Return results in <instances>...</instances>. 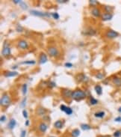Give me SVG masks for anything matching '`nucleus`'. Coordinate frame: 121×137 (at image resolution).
Returning <instances> with one entry per match:
<instances>
[{
  "mask_svg": "<svg viewBox=\"0 0 121 137\" xmlns=\"http://www.w3.org/2000/svg\"><path fill=\"white\" fill-rule=\"evenodd\" d=\"M85 97H86L85 92L81 89H76V90L73 91L72 92V95H71V98L76 100H82V99L85 98Z\"/></svg>",
  "mask_w": 121,
  "mask_h": 137,
  "instance_id": "nucleus-1",
  "label": "nucleus"
},
{
  "mask_svg": "<svg viewBox=\"0 0 121 137\" xmlns=\"http://www.w3.org/2000/svg\"><path fill=\"white\" fill-rule=\"evenodd\" d=\"M10 97L7 94H3L1 100H0V104H1V105L2 106H8L10 105Z\"/></svg>",
  "mask_w": 121,
  "mask_h": 137,
  "instance_id": "nucleus-2",
  "label": "nucleus"
},
{
  "mask_svg": "<svg viewBox=\"0 0 121 137\" xmlns=\"http://www.w3.org/2000/svg\"><path fill=\"white\" fill-rule=\"evenodd\" d=\"M47 53L49 56L51 57H56L58 55L59 52L58 49L55 47H49L47 48Z\"/></svg>",
  "mask_w": 121,
  "mask_h": 137,
  "instance_id": "nucleus-3",
  "label": "nucleus"
},
{
  "mask_svg": "<svg viewBox=\"0 0 121 137\" xmlns=\"http://www.w3.org/2000/svg\"><path fill=\"white\" fill-rule=\"evenodd\" d=\"M106 37L110 39H113L115 38H117L119 36V33L113 29H109L106 32Z\"/></svg>",
  "mask_w": 121,
  "mask_h": 137,
  "instance_id": "nucleus-4",
  "label": "nucleus"
},
{
  "mask_svg": "<svg viewBox=\"0 0 121 137\" xmlns=\"http://www.w3.org/2000/svg\"><path fill=\"white\" fill-rule=\"evenodd\" d=\"M30 14L36 16H40V17H43V16H49L50 15H49V14L47 13H43V12H40V11H38L36 10H31L30 11Z\"/></svg>",
  "mask_w": 121,
  "mask_h": 137,
  "instance_id": "nucleus-5",
  "label": "nucleus"
},
{
  "mask_svg": "<svg viewBox=\"0 0 121 137\" xmlns=\"http://www.w3.org/2000/svg\"><path fill=\"white\" fill-rule=\"evenodd\" d=\"M2 53L3 55L5 56H8L10 54V48L9 47V46L8 44L5 43L4 46H3V49L2 51Z\"/></svg>",
  "mask_w": 121,
  "mask_h": 137,
  "instance_id": "nucleus-6",
  "label": "nucleus"
},
{
  "mask_svg": "<svg viewBox=\"0 0 121 137\" xmlns=\"http://www.w3.org/2000/svg\"><path fill=\"white\" fill-rule=\"evenodd\" d=\"M60 110L63 111V112H64L66 114H67V115H72L73 110L71 109L70 107H67V106H66L65 105L62 104V105H60Z\"/></svg>",
  "mask_w": 121,
  "mask_h": 137,
  "instance_id": "nucleus-7",
  "label": "nucleus"
},
{
  "mask_svg": "<svg viewBox=\"0 0 121 137\" xmlns=\"http://www.w3.org/2000/svg\"><path fill=\"white\" fill-rule=\"evenodd\" d=\"M17 46L20 49H25L29 47L28 43H27L25 41H24V40H20V41H19L17 43Z\"/></svg>",
  "mask_w": 121,
  "mask_h": 137,
  "instance_id": "nucleus-8",
  "label": "nucleus"
},
{
  "mask_svg": "<svg viewBox=\"0 0 121 137\" xmlns=\"http://www.w3.org/2000/svg\"><path fill=\"white\" fill-rule=\"evenodd\" d=\"M112 82L114 85H116L117 87H120L121 86V78L117 77V76H114L112 77Z\"/></svg>",
  "mask_w": 121,
  "mask_h": 137,
  "instance_id": "nucleus-9",
  "label": "nucleus"
},
{
  "mask_svg": "<svg viewBox=\"0 0 121 137\" xmlns=\"http://www.w3.org/2000/svg\"><path fill=\"white\" fill-rule=\"evenodd\" d=\"M47 61V55L44 53H41L40 54V58H39V63L43 65L45 64Z\"/></svg>",
  "mask_w": 121,
  "mask_h": 137,
  "instance_id": "nucleus-10",
  "label": "nucleus"
},
{
  "mask_svg": "<svg viewBox=\"0 0 121 137\" xmlns=\"http://www.w3.org/2000/svg\"><path fill=\"white\" fill-rule=\"evenodd\" d=\"M113 18V14L109 13H104L102 15V20L103 21H109Z\"/></svg>",
  "mask_w": 121,
  "mask_h": 137,
  "instance_id": "nucleus-11",
  "label": "nucleus"
},
{
  "mask_svg": "<svg viewBox=\"0 0 121 137\" xmlns=\"http://www.w3.org/2000/svg\"><path fill=\"white\" fill-rule=\"evenodd\" d=\"M18 75V73L16 71H7L4 73V76L5 77H14Z\"/></svg>",
  "mask_w": 121,
  "mask_h": 137,
  "instance_id": "nucleus-12",
  "label": "nucleus"
},
{
  "mask_svg": "<svg viewBox=\"0 0 121 137\" xmlns=\"http://www.w3.org/2000/svg\"><path fill=\"white\" fill-rule=\"evenodd\" d=\"M91 14H92L93 16H96V17H98V16H100L101 15L100 9H99L98 8H96V7L93 8L91 10Z\"/></svg>",
  "mask_w": 121,
  "mask_h": 137,
  "instance_id": "nucleus-13",
  "label": "nucleus"
},
{
  "mask_svg": "<svg viewBox=\"0 0 121 137\" xmlns=\"http://www.w3.org/2000/svg\"><path fill=\"white\" fill-rule=\"evenodd\" d=\"M47 128H48V127L45 123H40L39 124V126H38V129H39V130L42 133H45L47 130Z\"/></svg>",
  "mask_w": 121,
  "mask_h": 137,
  "instance_id": "nucleus-14",
  "label": "nucleus"
},
{
  "mask_svg": "<svg viewBox=\"0 0 121 137\" xmlns=\"http://www.w3.org/2000/svg\"><path fill=\"white\" fill-rule=\"evenodd\" d=\"M72 92L73 91H71L70 90L67 89V88H64L62 91L63 96L65 97V98H69V97H71V95H72Z\"/></svg>",
  "mask_w": 121,
  "mask_h": 137,
  "instance_id": "nucleus-15",
  "label": "nucleus"
},
{
  "mask_svg": "<svg viewBox=\"0 0 121 137\" xmlns=\"http://www.w3.org/2000/svg\"><path fill=\"white\" fill-rule=\"evenodd\" d=\"M63 125H64V122L61 121V120H58L54 124V127L57 128V129H61L63 127Z\"/></svg>",
  "mask_w": 121,
  "mask_h": 137,
  "instance_id": "nucleus-16",
  "label": "nucleus"
},
{
  "mask_svg": "<svg viewBox=\"0 0 121 137\" xmlns=\"http://www.w3.org/2000/svg\"><path fill=\"white\" fill-rule=\"evenodd\" d=\"M94 89L98 95H101L102 94V88L100 85H96L94 87Z\"/></svg>",
  "mask_w": 121,
  "mask_h": 137,
  "instance_id": "nucleus-17",
  "label": "nucleus"
},
{
  "mask_svg": "<svg viewBox=\"0 0 121 137\" xmlns=\"http://www.w3.org/2000/svg\"><path fill=\"white\" fill-rule=\"evenodd\" d=\"M16 121L15 119H14V118L10 119V122L8 123V128L10 130H13L14 128V127L16 126Z\"/></svg>",
  "mask_w": 121,
  "mask_h": 137,
  "instance_id": "nucleus-18",
  "label": "nucleus"
},
{
  "mask_svg": "<svg viewBox=\"0 0 121 137\" xmlns=\"http://www.w3.org/2000/svg\"><path fill=\"white\" fill-rule=\"evenodd\" d=\"M70 134L72 137H79L80 135V130L79 129H75L71 132Z\"/></svg>",
  "mask_w": 121,
  "mask_h": 137,
  "instance_id": "nucleus-19",
  "label": "nucleus"
},
{
  "mask_svg": "<svg viewBox=\"0 0 121 137\" xmlns=\"http://www.w3.org/2000/svg\"><path fill=\"white\" fill-rule=\"evenodd\" d=\"M46 110L45 109H43V107H39L37 110V115H44V114L46 113Z\"/></svg>",
  "mask_w": 121,
  "mask_h": 137,
  "instance_id": "nucleus-20",
  "label": "nucleus"
},
{
  "mask_svg": "<svg viewBox=\"0 0 121 137\" xmlns=\"http://www.w3.org/2000/svg\"><path fill=\"white\" fill-rule=\"evenodd\" d=\"M76 79H78V81H79V82H83L84 80L86 81L85 79H87V77H85V75H84V74H79V75L76 77Z\"/></svg>",
  "mask_w": 121,
  "mask_h": 137,
  "instance_id": "nucleus-21",
  "label": "nucleus"
},
{
  "mask_svg": "<svg viewBox=\"0 0 121 137\" xmlns=\"http://www.w3.org/2000/svg\"><path fill=\"white\" fill-rule=\"evenodd\" d=\"M105 112H96L95 114H94V116L96 117V118H104V116H105Z\"/></svg>",
  "mask_w": 121,
  "mask_h": 137,
  "instance_id": "nucleus-22",
  "label": "nucleus"
},
{
  "mask_svg": "<svg viewBox=\"0 0 121 137\" xmlns=\"http://www.w3.org/2000/svg\"><path fill=\"white\" fill-rule=\"evenodd\" d=\"M81 128L83 130H88L91 129V127L90 126L89 124H81L80 125Z\"/></svg>",
  "mask_w": 121,
  "mask_h": 137,
  "instance_id": "nucleus-23",
  "label": "nucleus"
},
{
  "mask_svg": "<svg viewBox=\"0 0 121 137\" xmlns=\"http://www.w3.org/2000/svg\"><path fill=\"white\" fill-rule=\"evenodd\" d=\"M36 61H23L21 62V65H35Z\"/></svg>",
  "mask_w": 121,
  "mask_h": 137,
  "instance_id": "nucleus-24",
  "label": "nucleus"
},
{
  "mask_svg": "<svg viewBox=\"0 0 121 137\" xmlns=\"http://www.w3.org/2000/svg\"><path fill=\"white\" fill-rule=\"evenodd\" d=\"M104 10L106 11V13H109V14H111V12L113 11V8L111 6H108V5H106L104 7Z\"/></svg>",
  "mask_w": 121,
  "mask_h": 137,
  "instance_id": "nucleus-25",
  "label": "nucleus"
},
{
  "mask_svg": "<svg viewBox=\"0 0 121 137\" xmlns=\"http://www.w3.org/2000/svg\"><path fill=\"white\" fill-rule=\"evenodd\" d=\"M90 104L91 105H96L98 104V100L96 99H95L94 98H93V97H91L90 98Z\"/></svg>",
  "mask_w": 121,
  "mask_h": 137,
  "instance_id": "nucleus-26",
  "label": "nucleus"
},
{
  "mask_svg": "<svg viewBox=\"0 0 121 137\" xmlns=\"http://www.w3.org/2000/svg\"><path fill=\"white\" fill-rule=\"evenodd\" d=\"M22 92L24 95L26 94L27 93V84H23V86H22Z\"/></svg>",
  "mask_w": 121,
  "mask_h": 137,
  "instance_id": "nucleus-27",
  "label": "nucleus"
},
{
  "mask_svg": "<svg viewBox=\"0 0 121 137\" xmlns=\"http://www.w3.org/2000/svg\"><path fill=\"white\" fill-rule=\"evenodd\" d=\"M26 100H27V98H24L23 100L21 101V104H20V107L22 108H24L26 105Z\"/></svg>",
  "mask_w": 121,
  "mask_h": 137,
  "instance_id": "nucleus-28",
  "label": "nucleus"
},
{
  "mask_svg": "<svg viewBox=\"0 0 121 137\" xmlns=\"http://www.w3.org/2000/svg\"><path fill=\"white\" fill-rule=\"evenodd\" d=\"M114 137H120L121 136V131L120 130H117L113 133Z\"/></svg>",
  "mask_w": 121,
  "mask_h": 137,
  "instance_id": "nucleus-29",
  "label": "nucleus"
},
{
  "mask_svg": "<svg viewBox=\"0 0 121 137\" xmlns=\"http://www.w3.org/2000/svg\"><path fill=\"white\" fill-rule=\"evenodd\" d=\"M96 34V32L94 30H93V29H90L87 31V32L85 34V35H94Z\"/></svg>",
  "mask_w": 121,
  "mask_h": 137,
  "instance_id": "nucleus-30",
  "label": "nucleus"
},
{
  "mask_svg": "<svg viewBox=\"0 0 121 137\" xmlns=\"http://www.w3.org/2000/svg\"><path fill=\"white\" fill-rule=\"evenodd\" d=\"M20 5V7L23 8V10H26L27 8H28V6H27V5L24 2H22Z\"/></svg>",
  "mask_w": 121,
  "mask_h": 137,
  "instance_id": "nucleus-31",
  "label": "nucleus"
},
{
  "mask_svg": "<svg viewBox=\"0 0 121 137\" xmlns=\"http://www.w3.org/2000/svg\"><path fill=\"white\" fill-rule=\"evenodd\" d=\"M51 16H52V17H53L55 20H58V19H59V14H58V13H56V12L51 14Z\"/></svg>",
  "mask_w": 121,
  "mask_h": 137,
  "instance_id": "nucleus-32",
  "label": "nucleus"
},
{
  "mask_svg": "<svg viewBox=\"0 0 121 137\" xmlns=\"http://www.w3.org/2000/svg\"><path fill=\"white\" fill-rule=\"evenodd\" d=\"M23 30V28L20 25H17V26L16 27V31L17 32H22Z\"/></svg>",
  "mask_w": 121,
  "mask_h": 137,
  "instance_id": "nucleus-33",
  "label": "nucleus"
},
{
  "mask_svg": "<svg viewBox=\"0 0 121 137\" xmlns=\"http://www.w3.org/2000/svg\"><path fill=\"white\" fill-rule=\"evenodd\" d=\"M89 4L91 5H98L99 4V2L98 1H96V0H90L89 1Z\"/></svg>",
  "mask_w": 121,
  "mask_h": 137,
  "instance_id": "nucleus-34",
  "label": "nucleus"
},
{
  "mask_svg": "<svg viewBox=\"0 0 121 137\" xmlns=\"http://www.w3.org/2000/svg\"><path fill=\"white\" fill-rule=\"evenodd\" d=\"M96 77L97 79H103V77H104V74L102 73H97L96 75Z\"/></svg>",
  "mask_w": 121,
  "mask_h": 137,
  "instance_id": "nucleus-35",
  "label": "nucleus"
},
{
  "mask_svg": "<svg viewBox=\"0 0 121 137\" xmlns=\"http://www.w3.org/2000/svg\"><path fill=\"white\" fill-rule=\"evenodd\" d=\"M64 66H65L66 67L70 68V67H73V64L71 63V62H66V63L64 64Z\"/></svg>",
  "mask_w": 121,
  "mask_h": 137,
  "instance_id": "nucleus-36",
  "label": "nucleus"
},
{
  "mask_svg": "<svg viewBox=\"0 0 121 137\" xmlns=\"http://www.w3.org/2000/svg\"><path fill=\"white\" fill-rule=\"evenodd\" d=\"M48 86L49 88H54L55 86V83L54 82H49L48 83Z\"/></svg>",
  "mask_w": 121,
  "mask_h": 137,
  "instance_id": "nucleus-37",
  "label": "nucleus"
},
{
  "mask_svg": "<svg viewBox=\"0 0 121 137\" xmlns=\"http://www.w3.org/2000/svg\"><path fill=\"white\" fill-rule=\"evenodd\" d=\"M5 121H6V116H5V115H2L1 118H0V121L4 122Z\"/></svg>",
  "mask_w": 121,
  "mask_h": 137,
  "instance_id": "nucleus-38",
  "label": "nucleus"
},
{
  "mask_svg": "<svg viewBox=\"0 0 121 137\" xmlns=\"http://www.w3.org/2000/svg\"><path fill=\"white\" fill-rule=\"evenodd\" d=\"M25 135H26V131L24 130H22L20 137H25Z\"/></svg>",
  "mask_w": 121,
  "mask_h": 137,
  "instance_id": "nucleus-39",
  "label": "nucleus"
},
{
  "mask_svg": "<svg viewBox=\"0 0 121 137\" xmlns=\"http://www.w3.org/2000/svg\"><path fill=\"white\" fill-rule=\"evenodd\" d=\"M23 115L24 118H28V112H27L26 110H23Z\"/></svg>",
  "mask_w": 121,
  "mask_h": 137,
  "instance_id": "nucleus-40",
  "label": "nucleus"
},
{
  "mask_svg": "<svg viewBox=\"0 0 121 137\" xmlns=\"http://www.w3.org/2000/svg\"><path fill=\"white\" fill-rule=\"evenodd\" d=\"M114 121L116 122H121V116H118L117 118H116L114 119Z\"/></svg>",
  "mask_w": 121,
  "mask_h": 137,
  "instance_id": "nucleus-41",
  "label": "nucleus"
},
{
  "mask_svg": "<svg viewBox=\"0 0 121 137\" xmlns=\"http://www.w3.org/2000/svg\"><path fill=\"white\" fill-rule=\"evenodd\" d=\"M68 2V0H58L57 2H59V3H65V2Z\"/></svg>",
  "mask_w": 121,
  "mask_h": 137,
  "instance_id": "nucleus-42",
  "label": "nucleus"
},
{
  "mask_svg": "<svg viewBox=\"0 0 121 137\" xmlns=\"http://www.w3.org/2000/svg\"><path fill=\"white\" fill-rule=\"evenodd\" d=\"M22 2H23V1H20V0H16V1H15V0H14V1H13V2L14 3V4H20Z\"/></svg>",
  "mask_w": 121,
  "mask_h": 137,
  "instance_id": "nucleus-43",
  "label": "nucleus"
},
{
  "mask_svg": "<svg viewBox=\"0 0 121 137\" xmlns=\"http://www.w3.org/2000/svg\"><path fill=\"white\" fill-rule=\"evenodd\" d=\"M25 126H29V120H27V121H25Z\"/></svg>",
  "mask_w": 121,
  "mask_h": 137,
  "instance_id": "nucleus-44",
  "label": "nucleus"
},
{
  "mask_svg": "<svg viewBox=\"0 0 121 137\" xmlns=\"http://www.w3.org/2000/svg\"><path fill=\"white\" fill-rule=\"evenodd\" d=\"M118 112L121 113V106H120V107H119V109H118Z\"/></svg>",
  "mask_w": 121,
  "mask_h": 137,
  "instance_id": "nucleus-45",
  "label": "nucleus"
},
{
  "mask_svg": "<svg viewBox=\"0 0 121 137\" xmlns=\"http://www.w3.org/2000/svg\"><path fill=\"white\" fill-rule=\"evenodd\" d=\"M16 67H17V66H14L13 67V69L14 70V69H16Z\"/></svg>",
  "mask_w": 121,
  "mask_h": 137,
  "instance_id": "nucleus-46",
  "label": "nucleus"
},
{
  "mask_svg": "<svg viewBox=\"0 0 121 137\" xmlns=\"http://www.w3.org/2000/svg\"><path fill=\"white\" fill-rule=\"evenodd\" d=\"M101 137H108V136H101Z\"/></svg>",
  "mask_w": 121,
  "mask_h": 137,
  "instance_id": "nucleus-47",
  "label": "nucleus"
},
{
  "mask_svg": "<svg viewBox=\"0 0 121 137\" xmlns=\"http://www.w3.org/2000/svg\"><path fill=\"white\" fill-rule=\"evenodd\" d=\"M49 137H55V136H49Z\"/></svg>",
  "mask_w": 121,
  "mask_h": 137,
  "instance_id": "nucleus-48",
  "label": "nucleus"
}]
</instances>
